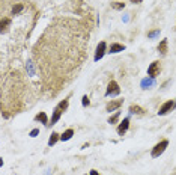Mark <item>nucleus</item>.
Masks as SVG:
<instances>
[{
	"label": "nucleus",
	"instance_id": "nucleus-26",
	"mask_svg": "<svg viewBox=\"0 0 176 175\" xmlns=\"http://www.w3.org/2000/svg\"><path fill=\"white\" fill-rule=\"evenodd\" d=\"M2 166H3V159L0 157V168H2Z\"/></svg>",
	"mask_w": 176,
	"mask_h": 175
},
{
	"label": "nucleus",
	"instance_id": "nucleus-18",
	"mask_svg": "<svg viewBox=\"0 0 176 175\" xmlns=\"http://www.w3.org/2000/svg\"><path fill=\"white\" fill-rule=\"evenodd\" d=\"M119 116H120V112H116L115 115H111V116L108 118V124H116Z\"/></svg>",
	"mask_w": 176,
	"mask_h": 175
},
{
	"label": "nucleus",
	"instance_id": "nucleus-19",
	"mask_svg": "<svg viewBox=\"0 0 176 175\" xmlns=\"http://www.w3.org/2000/svg\"><path fill=\"white\" fill-rule=\"evenodd\" d=\"M27 71H29L30 76H35V68H33V65H32V60L27 62Z\"/></svg>",
	"mask_w": 176,
	"mask_h": 175
},
{
	"label": "nucleus",
	"instance_id": "nucleus-14",
	"mask_svg": "<svg viewBox=\"0 0 176 175\" xmlns=\"http://www.w3.org/2000/svg\"><path fill=\"white\" fill-rule=\"evenodd\" d=\"M72 136H74V130L68 129V130L63 131V134H60V140H69Z\"/></svg>",
	"mask_w": 176,
	"mask_h": 175
},
{
	"label": "nucleus",
	"instance_id": "nucleus-7",
	"mask_svg": "<svg viewBox=\"0 0 176 175\" xmlns=\"http://www.w3.org/2000/svg\"><path fill=\"white\" fill-rule=\"evenodd\" d=\"M128 127H129V116L128 118H125L120 124H119V127H117V133L122 136V134H125V131L128 130Z\"/></svg>",
	"mask_w": 176,
	"mask_h": 175
},
{
	"label": "nucleus",
	"instance_id": "nucleus-25",
	"mask_svg": "<svg viewBox=\"0 0 176 175\" xmlns=\"http://www.w3.org/2000/svg\"><path fill=\"white\" fill-rule=\"evenodd\" d=\"M129 2H131V3H136V5H137V3H141L143 0H129Z\"/></svg>",
	"mask_w": 176,
	"mask_h": 175
},
{
	"label": "nucleus",
	"instance_id": "nucleus-17",
	"mask_svg": "<svg viewBox=\"0 0 176 175\" xmlns=\"http://www.w3.org/2000/svg\"><path fill=\"white\" fill-rule=\"evenodd\" d=\"M23 5H21V3H15V5H14V6H12V14H14V15H15V14H18V12H21L23 11Z\"/></svg>",
	"mask_w": 176,
	"mask_h": 175
},
{
	"label": "nucleus",
	"instance_id": "nucleus-1",
	"mask_svg": "<svg viewBox=\"0 0 176 175\" xmlns=\"http://www.w3.org/2000/svg\"><path fill=\"white\" fill-rule=\"evenodd\" d=\"M68 106H69V100L68 98H65V100H62L60 103L57 104V107L54 109V112H53V116L50 119V122H48V125H54L56 122H57L60 116H62V113L68 109Z\"/></svg>",
	"mask_w": 176,
	"mask_h": 175
},
{
	"label": "nucleus",
	"instance_id": "nucleus-16",
	"mask_svg": "<svg viewBox=\"0 0 176 175\" xmlns=\"http://www.w3.org/2000/svg\"><path fill=\"white\" fill-rule=\"evenodd\" d=\"M158 51L161 55H166L167 53V39H161V42L158 44Z\"/></svg>",
	"mask_w": 176,
	"mask_h": 175
},
{
	"label": "nucleus",
	"instance_id": "nucleus-9",
	"mask_svg": "<svg viewBox=\"0 0 176 175\" xmlns=\"http://www.w3.org/2000/svg\"><path fill=\"white\" fill-rule=\"evenodd\" d=\"M122 103H124V100H115V101H110V103H108V104H107V112H115V110H116V109H119V107H120V106H122Z\"/></svg>",
	"mask_w": 176,
	"mask_h": 175
},
{
	"label": "nucleus",
	"instance_id": "nucleus-2",
	"mask_svg": "<svg viewBox=\"0 0 176 175\" xmlns=\"http://www.w3.org/2000/svg\"><path fill=\"white\" fill-rule=\"evenodd\" d=\"M167 147H169V140L164 139V140H161V142H158L155 147L152 148V151H151V155H152L153 159H157V157H160L163 152L167 150Z\"/></svg>",
	"mask_w": 176,
	"mask_h": 175
},
{
	"label": "nucleus",
	"instance_id": "nucleus-6",
	"mask_svg": "<svg viewBox=\"0 0 176 175\" xmlns=\"http://www.w3.org/2000/svg\"><path fill=\"white\" fill-rule=\"evenodd\" d=\"M173 109H175V101H173V100H169V101H166L164 104L160 107L158 115H161V116H163V115H167V113H169V112H172Z\"/></svg>",
	"mask_w": 176,
	"mask_h": 175
},
{
	"label": "nucleus",
	"instance_id": "nucleus-11",
	"mask_svg": "<svg viewBox=\"0 0 176 175\" xmlns=\"http://www.w3.org/2000/svg\"><path fill=\"white\" fill-rule=\"evenodd\" d=\"M35 121H36V122H42V124H45V125H48V122H50V121H48V118H47V115H45L44 112H39V113L35 116Z\"/></svg>",
	"mask_w": 176,
	"mask_h": 175
},
{
	"label": "nucleus",
	"instance_id": "nucleus-23",
	"mask_svg": "<svg viewBox=\"0 0 176 175\" xmlns=\"http://www.w3.org/2000/svg\"><path fill=\"white\" fill-rule=\"evenodd\" d=\"M38 134H39V130H38V129H35V130H32V131H30V136H32V138H35V136H38Z\"/></svg>",
	"mask_w": 176,
	"mask_h": 175
},
{
	"label": "nucleus",
	"instance_id": "nucleus-24",
	"mask_svg": "<svg viewBox=\"0 0 176 175\" xmlns=\"http://www.w3.org/2000/svg\"><path fill=\"white\" fill-rule=\"evenodd\" d=\"M89 175H101V174H99L98 171H95V169H92V171L89 172Z\"/></svg>",
	"mask_w": 176,
	"mask_h": 175
},
{
	"label": "nucleus",
	"instance_id": "nucleus-12",
	"mask_svg": "<svg viewBox=\"0 0 176 175\" xmlns=\"http://www.w3.org/2000/svg\"><path fill=\"white\" fill-rule=\"evenodd\" d=\"M59 140H60V134L54 131V133H51V136H50V139H48V145H50V147H53V145H56V143H57Z\"/></svg>",
	"mask_w": 176,
	"mask_h": 175
},
{
	"label": "nucleus",
	"instance_id": "nucleus-13",
	"mask_svg": "<svg viewBox=\"0 0 176 175\" xmlns=\"http://www.w3.org/2000/svg\"><path fill=\"white\" fill-rule=\"evenodd\" d=\"M125 50V46L124 44H111L108 53H119V51H124Z\"/></svg>",
	"mask_w": 176,
	"mask_h": 175
},
{
	"label": "nucleus",
	"instance_id": "nucleus-15",
	"mask_svg": "<svg viewBox=\"0 0 176 175\" xmlns=\"http://www.w3.org/2000/svg\"><path fill=\"white\" fill-rule=\"evenodd\" d=\"M129 112H131V113H134V115H143V113H145V110L141 109L140 106H137V104L131 106V107H129Z\"/></svg>",
	"mask_w": 176,
	"mask_h": 175
},
{
	"label": "nucleus",
	"instance_id": "nucleus-3",
	"mask_svg": "<svg viewBox=\"0 0 176 175\" xmlns=\"http://www.w3.org/2000/svg\"><path fill=\"white\" fill-rule=\"evenodd\" d=\"M160 72H161V62H160V60H155V62H152V63L149 65V68H148V76L155 79Z\"/></svg>",
	"mask_w": 176,
	"mask_h": 175
},
{
	"label": "nucleus",
	"instance_id": "nucleus-8",
	"mask_svg": "<svg viewBox=\"0 0 176 175\" xmlns=\"http://www.w3.org/2000/svg\"><path fill=\"white\" fill-rule=\"evenodd\" d=\"M9 24H11V18H8V17H3V18L0 20V33H6V32H8V27H9Z\"/></svg>",
	"mask_w": 176,
	"mask_h": 175
},
{
	"label": "nucleus",
	"instance_id": "nucleus-21",
	"mask_svg": "<svg viewBox=\"0 0 176 175\" xmlns=\"http://www.w3.org/2000/svg\"><path fill=\"white\" fill-rule=\"evenodd\" d=\"M111 6H113L115 9H124V8H125V3H113Z\"/></svg>",
	"mask_w": 176,
	"mask_h": 175
},
{
	"label": "nucleus",
	"instance_id": "nucleus-20",
	"mask_svg": "<svg viewBox=\"0 0 176 175\" xmlns=\"http://www.w3.org/2000/svg\"><path fill=\"white\" fill-rule=\"evenodd\" d=\"M158 35H160V30H153V32H149V33H148V38H149V39H153V38H157Z\"/></svg>",
	"mask_w": 176,
	"mask_h": 175
},
{
	"label": "nucleus",
	"instance_id": "nucleus-22",
	"mask_svg": "<svg viewBox=\"0 0 176 175\" xmlns=\"http://www.w3.org/2000/svg\"><path fill=\"white\" fill-rule=\"evenodd\" d=\"M89 103H90V101H89V97H87V95H83V106H84V107H87Z\"/></svg>",
	"mask_w": 176,
	"mask_h": 175
},
{
	"label": "nucleus",
	"instance_id": "nucleus-10",
	"mask_svg": "<svg viewBox=\"0 0 176 175\" xmlns=\"http://www.w3.org/2000/svg\"><path fill=\"white\" fill-rule=\"evenodd\" d=\"M140 85L143 89H149V88H152L153 85H155V79H153V77H145V79L141 80Z\"/></svg>",
	"mask_w": 176,
	"mask_h": 175
},
{
	"label": "nucleus",
	"instance_id": "nucleus-5",
	"mask_svg": "<svg viewBox=\"0 0 176 175\" xmlns=\"http://www.w3.org/2000/svg\"><path fill=\"white\" fill-rule=\"evenodd\" d=\"M119 92H120L119 85H117L115 80H111V82L108 83V86H107L106 95H107V97H116V95H119Z\"/></svg>",
	"mask_w": 176,
	"mask_h": 175
},
{
	"label": "nucleus",
	"instance_id": "nucleus-4",
	"mask_svg": "<svg viewBox=\"0 0 176 175\" xmlns=\"http://www.w3.org/2000/svg\"><path fill=\"white\" fill-rule=\"evenodd\" d=\"M106 51H107V44H106V41H101L98 46H96V51H95V60L98 62V60H101V59L104 58V55H106Z\"/></svg>",
	"mask_w": 176,
	"mask_h": 175
},
{
	"label": "nucleus",
	"instance_id": "nucleus-27",
	"mask_svg": "<svg viewBox=\"0 0 176 175\" xmlns=\"http://www.w3.org/2000/svg\"><path fill=\"white\" fill-rule=\"evenodd\" d=\"M175 107H176V101H175Z\"/></svg>",
	"mask_w": 176,
	"mask_h": 175
}]
</instances>
